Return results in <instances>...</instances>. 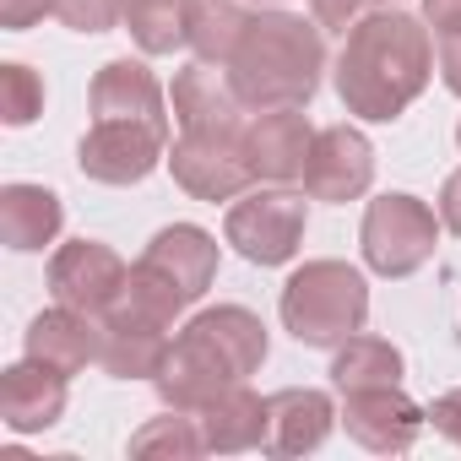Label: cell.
<instances>
[{
  "label": "cell",
  "instance_id": "1",
  "mask_svg": "<svg viewBox=\"0 0 461 461\" xmlns=\"http://www.w3.org/2000/svg\"><path fill=\"white\" fill-rule=\"evenodd\" d=\"M434 77V28L402 6H375L358 28L342 33V55L331 66L337 98L358 120H396Z\"/></svg>",
  "mask_w": 461,
  "mask_h": 461
},
{
  "label": "cell",
  "instance_id": "2",
  "mask_svg": "<svg viewBox=\"0 0 461 461\" xmlns=\"http://www.w3.org/2000/svg\"><path fill=\"white\" fill-rule=\"evenodd\" d=\"M222 71L250 114L310 109L326 77V28L299 12H256Z\"/></svg>",
  "mask_w": 461,
  "mask_h": 461
},
{
  "label": "cell",
  "instance_id": "3",
  "mask_svg": "<svg viewBox=\"0 0 461 461\" xmlns=\"http://www.w3.org/2000/svg\"><path fill=\"white\" fill-rule=\"evenodd\" d=\"M217 277V240L195 222H168L152 234V245L136 256L131 267V288L125 299L158 321L174 326V315H185Z\"/></svg>",
  "mask_w": 461,
  "mask_h": 461
},
{
  "label": "cell",
  "instance_id": "4",
  "mask_svg": "<svg viewBox=\"0 0 461 461\" xmlns=\"http://www.w3.org/2000/svg\"><path fill=\"white\" fill-rule=\"evenodd\" d=\"M283 326L304 348H337L369 321V283L348 261H304L283 283Z\"/></svg>",
  "mask_w": 461,
  "mask_h": 461
},
{
  "label": "cell",
  "instance_id": "5",
  "mask_svg": "<svg viewBox=\"0 0 461 461\" xmlns=\"http://www.w3.org/2000/svg\"><path fill=\"white\" fill-rule=\"evenodd\" d=\"M304 228H310V201L288 185H267V190H250L228 206L222 240L250 267H283V261L299 256Z\"/></svg>",
  "mask_w": 461,
  "mask_h": 461
},
{
  "label": "cell",
  "instance_id": "6",
  "mask_svg": "<svg viewBox=\"0 0 461 461\" xmlns=\"http://www.w3.org/2000/svg\"><path fill=\"white\" fill-rule=\"evenodd\" d=\"M439 228L445 222L418 195H407V190L375 195L369 212H364V228H358V245H364L369 272H380V277H412L434 256Z\"/></svg>",
  "mask_w": 461,
  "mask_h": 461
},
{
  "label": "cell",
  "instance_id": "7",
  "mask_svg": "<svg viewBox=\"0 0 461 461\" xmlns=\"http://www.w3.org/2000/svg\"><path fill=\"white\" fill-rule=\"evenodd\" d=\"M174 185L195 201H240L256 174L245 158V131H179L174 152H168Z\"/></svg>",
  "mask_w": 461,
  "mask_h": 461
},
{
  "label": "cell",
  "instance_id": "8",
  "mask_svg": "<svg viewBox=\"0 0 461 461\" xmlns=\"http://www.w3.org/2000/svg\"><path fill=\"white\" fill-rule=\"evenodd\" d=\"M158 163H168V125L93 120L77 147V168L98 185H141Z\"/></svg>",
  "mask_w": 461,
  "mask_h": 461
},
{
  "label": "cell",
  "instance_id": "9",
  "mask_svg": "<svg viewBox=\"0 0 461 461\" xmlns=\"http://www.w3.org/2000/svg\"><path fill=\"white\" fill-rule=\"evenodd\" d=\"M131 288V267L104 240H71L50 256V294L82 315H109Z\"/></svg>",
  "mask_w": 461,
  "mask_h": 461
},
{
  "label": "cell",
  "instance_id": "10",
  "mask_svg": "<svg viewBox=\"0 0 461 461\" xmlns=\"http://www.w3.org/2000/svg\"><path fill=\"white\" fill-rule=\"evenodd\" d=\"M342 423L348 434L375 450V456H402L418 445L429 412L402 391V385H364V391H342Z\"/></svg>",
  "mask_w": 461,
  "mask_h": 461
},
{
  "label": "cell",
  "instance_id": "11",
  "mask_svg": "<svg viewBox=\"0 0 461 461\" xmlns=\"http://www.w3.org/2000/svg\"><path fill=\"white\" fill-rule=\"evenodd\" d=\"M158 396H163V407H174V412H201L212 396H222L228 385H240V369L228 364L201 331H179L174 337V348H168V358H163V369H158Z\"/></svg>",
  "mask_w": 461,
  "mask_h": 461
},
{
  "label": "cell",
  "instance_id": "12",
  "mask_svg": "<svg viewBox=\"0 0 461 461\" xmlns=\"http://www.w3.org/2000/svg\"><path fill=\"white\" fill-rule=\"evenodd\" d=\"M375 179V147L358 125H326L315 131L304 190L310 201H358Z\"/></svg>",
  "mask_w": 461,
  "mask_h": 461
},
{
  "label": "cell",
  "instance_id": "13",
  "mask_svg": "<svg viewBox=\"0 0 461 461\" xmlns=\"http://www.w3.org/2000/svg\"><path fill=\"white\" fill-rule=\"evenodd\" d=\"M310 147H315V125L304 109H267L245 125V158L250 174L267 185H294L310 168Z\"/></svg>",
  "mask_w": 461,
  "mask_h": 461
},
{
  "label": "cell",
  "instance_id": "14",
  "mask_svg": "<svg viewBox=\"0 0 461 461\" xmlns=\"http://www.w3.org/2000/svg\"><path fill=\"white\" fill-rule=\"evenodd\" d=\"M168 348H174L168 321L136 310L131 299H120V304L104 315V353H98V364H104L114 380H158Z\"/></svg>",
  "mask_w": 461,
  "mask_h": 461
},
{
  "label": "cell",
  "instance_id": "15",
  "mask_svg": "<svg viewBox=\"0 0 461 461\" xmlns=\"http://www.w3.org/2000/svg\"><path fill=\"white\" fill-rule=\"evenodd\" d=\"M337 423V407L326 391L315 385H288V391H272L267 396V456H310L326 445Z\"/></svg>",
  "mask_w": 461,
  "mask_h": 461
},
{
  "label": "cell",
  "instance_id": "16",
  "mask_svg": "<svg viewBox=\"0 0 461 461\" xmlns=\"http://www.w3.org/2000/svg\"><path fill=\"white\" fill-rule=\"evenodd\" d=\"M23 348H28V358L60 369L71 380L87 364H98V353H104V315H82L71 304H55V310H44L28 326V342Z\"/></svg>",
  "mask_w": 461,
  "mask_h": 461
},
{
  "label": "cell",
  "instance_id": "17",
  "mask_svg": "<svg viewBox=\"0 0 461 461\" xmlns=\"http://www.w3.org/2000/svg\"><path fill=\"white\" fill-rule=\"evenodd\" d=\"M66 412V375L39 364V358H23L0 375V418H6L12 434H44L55 429Z\"/></svg>",
  "mask_w": 461,
  "mask_h": 461
},
{
  "label": "cell",
  "instance_id": "18",
  "mask_svg": "<svg viewBox=\"0 0 461 461\" xmlns=\"http://www.w3.org/2000/svg\"><path fill=\"white\" fill-rule=\"evenodd\" d=\"M168 104H174L179 131H245V125H250V120H245V104H240V93H234V82H228V71H222V66L212 71L206 60H195V66H185V71L174 77Z\"/></svg>",
  "mask_w": 461,
  "mask_h": 461
},
{
  "label": "cell",
  "instance_id": "19",
  "mask_svg": "<svg viewBox=\"0 0 461 461\" xmlns=\"http://www.w3.org/2000/svg\"><path fill=\"white\" fill-rule=\"evenodd\" d=\"M93 120H141V125H168V98L163 82L141 66V60H109L93 87H87Z\"/></svg>",
  "mask_w": 461,
  "mask_h": 461
},
{
  "label": "cell",
  "instance_id": "20",
  "mask_svg": "<svg viewBox=\"0 0 461 461\" xmlns=\"http://www.w3.org/2000/svg\"><path fill=\"white\" fill-rule=\"evenodd\" d=\"M201 439H206V456H240V450H261L267 445V396H256L245 380L228 385L222 396H212L201 412Z\"/></svg>",
  "mask_w": 461,
  "mask_h": 461
},
{
  "label": "cell",
  "instance_id": "21",
  "mask_svg": "<svg viewBox=\"0 0 461 461\" xmlns=\"http://www.w3.org/2000/svg\"><path fill=\"white\" fill-rule=\"evenodd\" d=\"M60 222H66V206L55 190H44V185H6L0 190V240H6V250L33 256V250L55 245Z\"/></svg>",
  "mask_w": 461,
  "mask_h": 461
},
{
  "label": "cell",
  "instance_id": "22",
  "mask_svg": "<svg viewBox=\"0 0 461 461\" xmlns=\"http://www.w3.org/2000/svg\"><path fill=\"white\" fill-rule=\"evenodd\" d=\"M190 331H201L228 364L240 369V380H250L261 364H267V326H261V315L256 310H245V304H217V310H201L195 321H190Z\"/></svg>",
  "mask_w": 461,
  "mask_h": 461
},
{
  "label": "cell",
  "instance_id": "23",
  "mask_svg": "<svg viewBox=\"0 0 461 461\" xmlns=\"http://www.w3.org/2000/svg\"><path fill=\"white\" fill-rule=\"evenodd\" d=\"M402 348H391L385 337L353 331L348 342L331 348V385L337 391H364V385H402Z\"/></svg>",
  "mask_w": 461,
  "mask_h": 461
},
{
  "label": "cell",
  "instance_id": "24",
  "mask_svg": "<svg viewBox=\"0 0 461 461\" xmlns=\"http://www.w3.org/2000/svg\"><path fill=\"white\" fill-rule=\"evenodd\" d=\"M201 0H125V33L141 44V55H174L190 44V23Z\"/></svg>",
  "mask_w": 461,
  "mask_h": 461
},
{
  "label": "cell",
  "instance_id": "25",
  "mask_svg": "<svg viewBox=\"0 0 461 461\" xmlns=\"http://www.w3.org/2000/svg\"><path fill=\"white\" fill-rule=\"evenodd\" d=\"M245 28H250V12L240 6V0H201V12L190 23L195 60L228 66V60H234V50H240V39H245Z\"/></svg>",
  "mask_w": 461,
  "mask_h": 461
},
{
  "label": "cell",
  "instance_id": "26",
  "mask_svg": "<svg viewBox=\"0 0 461 461\" xmlns=\"http://www.w3.org/2000/svg\"><path fill=\"white\" fill-rule=\"evenodd\" d=\"M131 456H179V461L206 456V439H201L195 412H174L168 407V418H152L147 429L131 434Z\"/></svg>",
  "mask_w": 461,
  "mask_h": 461
},
{
  "label": "cell",
  "instance_id": "27",
  "mask_svg": "<svg viewBox=\"0 0 461 461\" xmlns=\"http://www.w3.org/2000/svg\"><path fill=\"white\" fill-rule=\"evenodd\" d=\"M39 114H44V77L28 71L23 60H6L0 66V120H6L12 131H23Z\"/></svg>",
  "mask_w": 461,
  "mask_h": 461
},
{
  "label": "cell",
  "instance_id": "28",
  "mask_svg": "<svg viewBox=\"0 0 461 461\" xmlns=\"http://www.w3.org/2000/svg\"><path fill=\"white\" fill-rule=\"evenodd\" d=\"M55 17L71 33H109L114 23H125V0H60Z\"/></svg>",
  "mask_w": 461,
  "mask_h": 461
},
{
  "label": "cell",
  "instance_id": "29",
  "mask_svg": "<svg viewBox=\"0 0 461 461\" xmlns=\"http://www.w3.org/2000/svg\"><path fill=\"white\" fill-rule=\"evenodd\" d=\"M369 12H375V0H310V17H315L326 33H348V28H358Z\"/></svg>",
  "mask_w": 461,
  "mask_h": 461
},
{
  "label": "cell",
  "instance_id": "30",
  "mask_svg": "<svg viewBox=\"0 0 461 461\" xmlns=\"http://www.w3.org/2000/svg\"><path fill=\"white\" fill-rule=\"evenodd\" d=\"M55 6H60V0H0V28L23 33V28H33L39 17H55Z\"/></svg>",
  "mask_w": 461,
  "mask_h": 461
},
{
  "label": "cell",
  "instance_id": "31",
  "mask_svg": "<svg viewBox=\"0 0 461 461\" xmlns=\"http://www.w3.org/2000/svg\"><path fill=\"white\" fill-rule=\"evenodd\" d=\"M429 423L450 439V445H461V385L456 391H445V396H434V407H429Z\"/></svg>",
  "mask_w": 461,
  "mask_h": 461
},
{
  "label": "cell",
  "instance_id": "32",
  "mask_svg": "<svg viewBox=\"0 0 461 461\" xmlns=\"http://www.w3.org/2000/svg\"><path fill=\"white\" fill-rule=\"evenodd\" d=\"M434 60H439V82L461 98V33H439L434 39Z\"/></svg>",
  "mask_w": 461,
  "mask_h": 461
},
{
  "label": "cell",
  "instance_id": "33",
  "mask_svg": "<svg viewBox=\"0 0 461 461\" xmlns=\"http://www.w3.org/2000/svg\"><path fill=\"white\" fill-rule=\"evenodd\" d=\"M423 23L439 33H461V0H423Z\"/></svg>",
  "mask_w": 461,
  "mask_h": 461
},
{
  "label": "cell",
  "instance_id": "34",
  "mask_svg": "<svg viewBox=\"0 0 461 461\" xmlns=\"http://www.w3.org/2000/svg\"><path fill=\"white\" fill-rule=\"evenodd\" d=\"M439 222H445L450 234L461 240V168H456V174L439 185Z\"/></svg>",
  "mask_w": 461,
  "mask_h": 461
},
{
  "label": "cell",
  "instance_id": "35",
  "mask_svg": "<svg viewBox=\"0 0 461 461\" xmlns=\"http://www.w3.org/2000/svg\"><path fill=\"white\" fill-rule=\"evenodd\" d=\"M375 6H402V0H375Z\"/></svg>",
  "mask_w": 461,
  "mask_h": 461
},
{
  "label": "cell",
  "instance_id": "36",
  "mask_svg": "<svg viewBox=\"0 0 461 461\" xmlns=\"http://www.w3.org/2000/svg\"><path fill=\"white\" fill-rule=\"evenodd\" d=\"M456 147H461V125H456Z\"/></svg>",
  "mask_w": 461,
  "mask_h": 461
}]
</instances>
